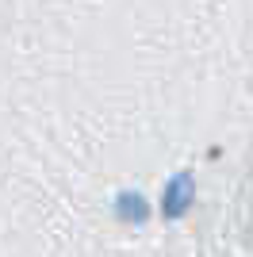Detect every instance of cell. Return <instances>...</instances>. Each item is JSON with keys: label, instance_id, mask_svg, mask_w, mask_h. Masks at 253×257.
<instances>
[{"label": "cell", "instance_id": "2", "mask_svg": "<svg viewBox=\"0 0 253 257\" xmlns=\"http://www.w3.org/2000/svg\"><path fill=\"white\" fill-rule=\"evenodd\" d=\"M115 204H119V219H126V223H131V219H135V223H142V219L150 215V211H146V200H142L138 192H123Z\"/></svg>", "mask_w": 253, "mask_h": 257}, {"label": "cell", "instance_id": "1", "mask_svg": "<svg viewBox=\"0 0 253 257\" xmlns=\"http://www.w3.org/2000/svg\"><path fill=\"white\" fill-rule=\"evenodd\" d=\"M192 200H196V181H192L188 173H177V177L165 184V192H161V211H165L169 219H180V215L192 207Z\"/></svg>", "mask_w": 253, "mask_h": 257}]
</instances>
